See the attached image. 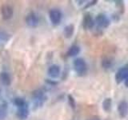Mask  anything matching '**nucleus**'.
Here are the masks:
<instances>
[{
	"instance_id": "nucleus-1",
	"label": "nucleus",
	"mask_w": 128,
	"mask_h": 120,
	"mask_svg": "<svg viewBox=\"0 0 128 120\" xmlns=\"http://www.w3.org/2000/svg\"><path fill=\"white\" fill-rule=\"evenodd\" d=\"M74 69L75 72L79 76H82L86 74L87 72V65L86 61L82 58H77L74 59L73 62Z\"/></svg>"
},
{
	"instance_id": "nucleus-2",
	"label": "nucleus",
	"mask_w": 128,
	"mask_h": 120,
	"mask_svg": "<svg viewBox=\"0 0 128 120\" xmlns=\"http://www.w3.org/2000/svg\"><path fill=\"white\" fill-rule=\"evenodd\" d=\"M94 23H96V25H97L98 27L100 28V29H106V28H107L110 26V21L106 14H98L95 17Z\"/></svg>"
},
{
	"instance_id": "nucleus-3",
	"label": "nucleus",
	"mask_w": 128,
	"mask_h": 120,
	"mask_svg": "<svg viewBox=\"0 0 128 120\" xmlns=\"http://www.w3.org/2000/svg\"><path fill=\"white\" fill-rule=\"evenodd\" d=\"M62 14L58 9H51L49 11V18L53 25H58L61 22Z\"/></svg>"
},
{
	"instance_id": "nucleus-4",
	"label": "nucleus",
	"mask_w": 128,
	"mask_h": 120,
	"mask_svg": "<svg viewBox=\"0 0 128 120\" xmlns=\"http://www.w3.org/2000/svg\"><path fill=\"white\" fill-rule=\"evenodd\" d=\"M32 98H33L34 101V105H39L41 106L43 104V102L46 101V95L44 91L41 89H38L33 91L32 93Z\"/></svg>"
},
{
	"instance_id": "nucleus-5",
	"label": "nucleus",
	"mask_w": 128,
	"mask_h": 120,
	"mask_svg": "<svg viewBox=\"0 0 128 120\" xmlns=\"http://www.w3.org/2000/svg\"><path fill=\"white\" fill-rule=\"evenodd\" d=\"M26 23L30 27H36L39 23V18L38 14L34 12H30L26 16Z\"/></svg>"
},
{
	"instance_id": "nucleus-6",
	"label": "nucleus",
	"mask_w": 128,
	"mask_h": 120,
	"mask_svg": "<svg viewBox=\"0 0 128 120\" xmlns=\"http://www.w3.org/2000/svg\"><path fill=\"white\" fill-rule=\"evenodd\" d=\"M128 78V66H124L119 68L115 74V80L117 83H121L124 82Z\"/></svg>"
},
{
	"instance_id": "nucleus-7",
	"label": "nucleus",
	"mask_w": 128,
	"mask_h": 120,
	"mask_svg": "<svg viewBox=\"0 0 128 120\" xmlns=\"http://www.w3.org/2000/svg\"><path fill=\"white\" fill-rule=\"evenodd\" d=\"M13 14H14V10L11 6L8 5V4H4V5L2 6L1 15H2V18L4 20L10 19L13 17Z\"/></svg>"
},
{
	"instance_id": "nucleus-8",
	"label": "nucleus",
	"mask_w": 128,
	"mask_h": 120,
	"mask_svg": "<svg viewBox=\"0 0 128 120\" xmlns=\"http://www.w3.org/2000/svg\"><path fill=\"white\" fill-rule=\"evenodd\" d=\"M94 19L90 14H86L82 19V26L86 30H90L94 26Z\"/></svg>"
},
{
	"instance_id": "nucleus-9",
	"label": "nucleus",
	"mask_w": 128,
	"mask_h": 120,
	"mask_svg": "<svg viewBox=\"0 0 128 120\" xmlns=\"http://www.w3.org/2000/svg\"><path fill=\"white\" fill-rule=\"evenodd\" d=\"M118 113L120 118H124L128 114V102L125 100L121 101L118 105Z\"/></svg>"
},
{
	"instance_id": "nucleus-10",
	"label": "nucleus",
	"mask_w": 128,
	"mask_h": 120,
	"mask_svg": "<svg viewBox=\"0 0 128 120\" xmlns=\"http://www.w3.org/2000/svg\"><path fill=\"white\" fill-rule=\"evenodd\" d=\"M60 73H61L60 66L58 65H56V64L51 65L47 70V74L51 78H57L58 77H59Z\"/></svg>"
},
{
	"instance_id": "nucleus-11",
	"label": "nucleus",
	"mask_w": 128,
	"mask_h": 120,
	"mask_svg": "<svg viewBox=\"0 0 128 120\" xmlns=\"http://www.w3.org/2000/svg\"><path fill=\"white\" fill-rule=\"evenodd\" d=\"M16 115H17V117L20 120H26L28 118V116H29V108H28V106L26 105L22 107L18 108Z\"/></svg>"
},
{
	"instance_id": "nucleus-12",
	"label": "nucleus",
	"mask_w": 128,
	"mask_h": 120,
	"mask_svg": "<svg viewBox=\"0 0 128 120\" xmlns=\"http://www.w3.org/2000/svg\"><path fill=\"white\" fill-rule=\"evenodd\" d=\"M0 79L4 86H10L11 83V78L9 73L6 71H2L0 74Z\"/></svg>"
},
{
	"instance_id": "nucleus-13",
	"label": "nucleus",
	"mask_w": 128,
	"mask_h": 120,
	"mask_svg": "<svg viewBox=\"0 0 128 120\" xmlns=\"http://www.w3.org/2000/svg\"><path fill=\"white\" fill-rule=\"evenodd\" d=\"M74 26L73 24H69V25H67L64 27L63 34L66 38H71L74 34Z\"/></svg>"
},
{
	"instance_id": "nucleus-14",
	"label": "nucleus",
	"mask_w": 128,
	"mask_h": 120,
	"mask_svg": "<svg viewBox=\"0 0 128 120\" xmlns=\"http://www.w3.org/2000/svg\"><path fill=\"white\" fill-rule=\"evenodd\" d=\"M101 66L103 69L105 70H109L113 66V61L111 60V58L108 57H104L102 58L101 61Z\"/></svg>"
},
{
	"instance_id": "nucleus-15",
	"label": "nucleus",
	"mask_w": 128,
	"mask_h": 120,
	"mask_svg": "<svg viewBox=\"0 0 128 120\" xmlns=\"http://www.w3.org/2000/svg\"><path fill=\"white\" fill-rule=\"evenodd\" d=\"M80 47L77 45H73L71 46L69 50H67V55L70 57H74V56L78 55L80 53Z\"/></svg>"
},
{
	"instance_id": "nucleus-16",
	"label": "nucleus",
	"mask_w": 128,
	"mask_h": 120,
	"mask_svg": "<svg viewBox=\"0 0 128 120\" xmlns=\"http://www.w3.org/2000/svg\"><path fill=\"white\" fill-rule=\"evenodd\" d=\"M111 106H112V100L110 98H106L103 100L102 102V108L103 110L106 112H109L111 110Z\"/></svg>"
},
{
	"instance_id": "nucleus-17",
	"label": "nucleus",
	"mask_w": 128,
	"mask_h": 120,
	"mask_svg": "<svg viewBox=\"0 0 128 120\" xmlns=\"http://www.w3.org/2000/svg\"><path fill=\"white\" fill-rule=\"evenodd\" d=\"M14 105L15 106H17L18 108L19 107H22L24 106L27 105V103L26 102V100L24 99L23 98L21 97H17L14 99Z\"/></svg>"
},
{
	"instance_id": "nucleus-18",
	"label": "nucleus",
	"mask_w": 128,
	"mask_h": 120,
	"mask_svg": "<svg viewBox=\"0 0 128 120\" xmlns=\"http://www.w3.org/2000/svg\"><path fill=\"white\" fill-rule=\"evenodd\" d=\"M67 98H68V102H69V105L72 108H73V109H74L75 106H76V103H75V100H74V97L71 94H68Z\"/></svg>"
},
{
	"instance_id": "nucleus-19",
	"label": "nucleus",
	"mask_w": 128,
	"mask_h": 120,
	"mask_svg": "<svg viewBox=\"0 0 128 120\" xmlns=\"http://www.w3.org/2000/svg\"><path fill=\"white\" fill-rule=\"evenodd\" d=\"M0 39L3 41H7L9 39V34H6L5 32H0Z\"/></svg>"
},
{
	"instance_id": "nucleus-20",
	"label": "nucleus",
	"mask_w": 128,
	"mask_h": 120,
	"mask_svg": "<svg viewBox=\"0 0 128 120\" xmlns=\"http://www.w3.org/2000/svg\"><path fill=\"white\" fill-rule=\"evenodd\" d=\"M98 2V1L97 0H94V1H90V2H88V3H86V5L85 6V9L86 8H88V7H90V6H94V5H95L96 3Z\"/></svg>"
},
{
	"instance_id": "nucleus-21",
	"label": "nucleus",
	"mask_w": 128,
	"mask_h": 120,
	"mask_svg": "<svg viewBox=\"0 0 128 120\" xmlns=\"http://www.w3.org/2000/svg\"><path fill=\"white\" fill-rule=\"evenodd\" d=\"M46 82L47 83H49V84H53V85H56V84L58 83L57 82H54V81L53 82V81H52V80H50H50H49V79H46Z\"/></svg>"
},
{
	"instance_id": "nucleus-22",
	"label": "nucleus",
	"mask_w": 128,
	"mask_h": 120,
	"mask_svg": "<svg viewBox=\"0 0 128 120\" xmlns=\"http://www.w3.org/2000/svg\"><path fill=\"white\" fill-rule=\"evenodd\" d=\"M124 84H125V86H126V87H128V78L124 81Z\"/></svg>"
},
{
	"instance_id": "nucleus-23",
	"label": "nucleus",
	"mask_w": 128,
	"mask_h": 120,
	"mask_svg": "<svg viewBox=\"0 0 128 120\" xmlns=\"http://www.w3.org/2000/svg\"><path fill=\"white\" fill-rule=\"evenodd\" d=\"M90 120H99L98 118H92V119H90Z\"/></svg>"
},
{
	"instance_id": "nucleus-24",
	"label": "nucleus",
	"mask_w": 128,
	"mask_h": 120,
	"mask_svg": "<svg viewBox=\"0 0 128 120\" xmlns=\"http://www.w3.org/2000/svg\"><path fill=\"white\" fill-rule=\"evenodd\" d=\"M0 94H1V89H0Z\"/></svg>"
}]
</instances>
